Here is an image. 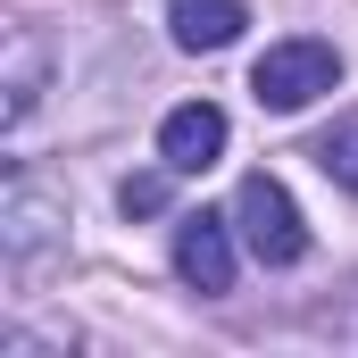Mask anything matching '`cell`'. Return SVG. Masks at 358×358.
I'll return each instance as SVG.
<instances>
[{
  "instance_id": "1",
  "label": "cell",
  "mask_w": 358,
  "mask_h": 358,
  "mask_svg": "<svg viewBox=\"0 0 358 358\" xmlns=\"http://www.w3.org/2000/svg\"><path fill=\"white\" fill-rule=\"evenodd\" d=\"M334 84H342V50H334V42H317V34L267 42V59L250 67V92H259V108H275V117H292V108L325 100Z\"/></svg>"
},
{
  "instance_id": "2",
  "label": "cell",
  "mask_w": 358,
  "mask_h": 358,
  "mask_svg": "<svg viewBox=\"0 0 358 358\" xmlns=\"http://www.w3.org/2000/svg\"><path fill=\"white\" fill-rule=\"evenodd\" d=\"M234 225H242V242H250L259 267H300V259H308V225H300L292 192H283L267 167L242 176V192H234Z\"/></svg>"
},
{
  "instance_id": "3",
  "label": "cell",
  "mask_w": 358,
  "mask_h": 358,
  "mask_svg": "<svg viewBox=\"0 0 358 358\" xmlns=\"http://www.w3.org/2000/svg\"><path fill=\"white\" fill-rule=\"evenodd\" d=\"M59 225H67L59 192H42L34 176H8V192H0V250H8V267H34L59 242Z\"/></svg>"
},
{
  "instance_id": "4",
  "label": "cell",
  "mask_w": 358,
  "mask_h": 358,
  "mask_svg": "<svg viewBox=\"0 0 358 358\" xmlns=\"http://www.w3.org/2000/svg\"><path fill=\"white\" fill-rule=\"evenodd\" d=\"M176 275L192 292H234V217H217V208H192L176 217Z\"/></svg>"
},
{
  "instance_id": "5",
  "label": "cell",
  "mask_w": 358,
  "mask_h": 358,
  "mask_svg": "<svg viewBox=\"0 0 358 358\" xmlns=\"http://www.w3.org/2000/svg\"><path fill=\"white\" fill-rule=\"evenodd\" d=\"M217 159H225V108H217V100H183V108H167V125H159V167L208 176Z\"/></svg>"
},
{
  "instance_id": "6",
  "label": "cell",
  "mask_w": 358,
  "mask_h": 358,
  "mask_svg": "<svg viewBox=\"0 0 358 358\" xmlns=\"http://www.w3.org/2000/svg\"><path fill=\"white\" fill-rule=\"evenodd\" d=\"M242 25H250L242 0H167V34H176V50H225Z\"/></svg>"
},
{
  "instance_id": "7",
  "label": "cell",
  "mask_w": 358,
  "mask_h": 358,
  "mask_svg": "<svg viewBox=\"0 0 358 358\" xmlns=\"http://www.w3.org/2000/svg\"><path fill=\"white\" fill-rule=\"evenodd\" d=\"M0 125H25L34 117V100H42V42H34V25H8V76H0Z\"/></svg>"
},
{
  "instance_id": "8",
  "label": "cell",
  "mask_w": 358,
  "mask_h": 358,
  "mask_svg": "<svg viewBox=\"0 0 358 358\" xmlns=\"http://www.w3.org/2000/svg\"><path fill=\"white\" fill-rule=\"evenodd\" d=\"M317 167L342 183V192H358V117H350V125H334V134L317 142Z\"/></svg>"
},
{
  "instance_id": "9",
  "label": "cell",
  "mask_w": 358,
  "mask_h": 358,
  "mask_svg": "<svg viewBox=\"0 0 358 358\" xmlns=\"http://www.w3.org/2000/svg\"><path fill=\"white\" fill-rule=\"evenodd\" d=\"M167 176H176V167H167ZM167 176H125V183H117V208H125V217L167 208Z\"/></svg>"
}]
</instances>
